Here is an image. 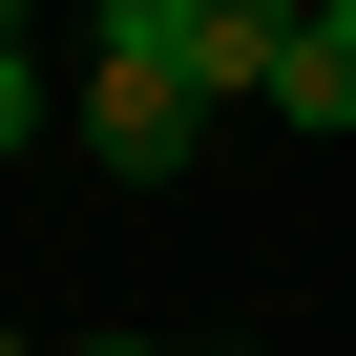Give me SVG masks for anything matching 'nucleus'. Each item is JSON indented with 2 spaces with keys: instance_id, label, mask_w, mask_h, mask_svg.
<instances>
[{
  "instance_id": "f257e3e1",
  "label": "nucleus",
  "mask_w": 356,
  "mask_h": 356,
  "mask_svg": "<svg viewBox=\"0 0 356 356\" xmlns=\"http://www.w3.org/2000/svg\"><path fill=\"white\" fill-rule=\"evenodd\" d=\"M84 147L168 189V168H210V84L189 63H84Z\"/></svg>"
},
{
  "instance_id": "f03ea898",
  "label": "nucleus",
  "mask_w": 356,
  "mask_h": 356,
  "mask_svg": "<svg viewBox=\"0 0 356 356\" xmlns=\"http://www.w3.org/2000/svg\"><path fill=\"white\" fill-rule=\"evenodd\" d=\"M293 42H314V0H189V84H210V105H273Z\"/></svg>"
},
{
  "instance_id": "7ed1b4c3",
  "label": "nucleus",
  "mask_w": 356,
  "mask_h": 356,
  "mask_svg": "<svg viewBox=\"0 0 356 356\" xmlns=\"http://www.w3.org/2000/svg\"><path fill=\"white\" fill-rule=\"evenodd\" d=\"M273 126H314V147H335V126H356V42H335V22H314V42H293V63H273Z\"/></svg>"
},
{
  "instance_id": "20e7f679",
  "label": "nucleus",
  "mask_w": 356,
  "mask_h": 356,
  "mask_svg": "<svg viewBox=\"0 0 356 356\" xmlns=\"http://www.w3.org/2000/svg\"><path fill=\"white\" fill-rule=\"evenodd\" d=\"M84 63H189V0H84Z\"/></svg>"
},
{
  "instance_id": "39448f33",
  "label": "nucleus",
  "mask_w": 356,
  "mask_h": 356,
  "mask_svg": "<svg viewBox=\"0 0 356 356\" xmlns=\"http://www.w3.org/2000/svg\"><path fill=\"white\" fill-rule=\"evenodd\" d=\"M22 147H42V63L0 42V168H22Z\"/></svg>"
},
{
  "instance_id": "423d86ee",
  "label": "nucleus",
  "mask_w": 356,
  "mask_h": 356,
  "mask_svg": "<svg viewBox=\"0 0 356 356\" xmlns=\"http://www.w3.org/2000/svg\"><path fill=\"white\" fill-rule=\"evenodd\" d=\"M22 22H42V0H0V42H22Z\"/></svg>"
},
{
  "instance_id": "0eeeda50",
  "label": "nucleus",
  "mask_w": 356,
  "mask_h": 356,
  "mask_svg": "<svg viewBox=\"0 0 356 356\" xmlns=\"http://www.w3.org/2000/svg\"><path fill=\"white\" fill-rule=\"evenodd\" d=\"M314 22H335V42H356V0H314Z\"/></svg>"
},
{
  "instance_id": "6e6552de",
  "label": "nucleus",
  "mask_w": 356,
  "mask_h": 356,
  "mask_svg": "<svg viewBox=\"0 0 356 356\" xmlns=\"http://www.w3.org/2000/svg\"><path fill=\"white\" fill-rule=\"evenodd\" d=\"M84 356H147V335H84Z\"/></svg>"
},
{
  "instance_id": "1a4fd4ad",
  "label": "nucleus",
  "mask_w": 356,
  "mask_h": 356,
  "mask_svg": "<svg viewBox=\"0 0 356 356\" xmlns=\"http://www.w3.org/2000/svg\"><path fill=\"white\" fill-rule=\"evenodd\" d=\"M0 356H22V335H0Z\"/></svg>"
}]
</instances>
